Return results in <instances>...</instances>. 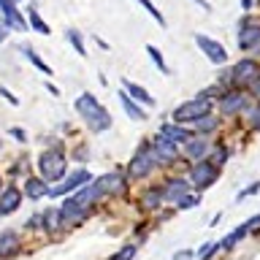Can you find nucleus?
Wrapping results in <instances>:
<instances>
[{
    "label": "nucleus",
    "instance_id": "obj_38",
    "mask_svg": "<svg viewBox=\"0 0 260 260\" xmlns=\"http://www.w3.org/2000/svg\"><path fill=\"white\" fill-rule=\"evenodd\" d=\"M0 95H3V98H6V101H8V103H14V106H16V103H19V101H16V95H11V92H8V89H6V87H0Z\"/></svg>",
    "mask_w": 260,
    "mask_h": 260
},
{
    "label": "nucleus",
    "instance_id": "obj_7",
    "mask_svg": "<svg viewBox=\"0 0 260 260\" xmlns=\"http://www.w3.org/2000/svg\"><path fill=\"white\" fill-rule=\"evenodd\" d=\"M195 44H198V49L209 57V62H214V65H225L228 62V52L222 49L219 41L203 36V32H195Z\"/></svg>",
    "mask_w": 260,
    "mask_h": 260
},
{
    "label": "nucleus",
    "instance_id": "obj_8",
    "mask_svg": "<svg viewBox=\"0 0 260 260\" xmlns=\"http://www.w3.org/2000/svg\"><path fill=\"white\" fill-rule=\"evenodd\" d=\"M260 44V19L255 16H244L239 24V46L241 49H252Z\"/></svg>",
    "mask_w": 260,
    "mask_h": 260
},
{
    "label": "nucleus",
    "instance_id": "obj_33",
    "mask_svg": "<svg viewBox=\"0 0 260 260\" xmlns=\"http://www.w3.org/2000/svg\"><path fill=\"white\" fill-rule=\"evenodd\" d=\"M257 190H260V182H252L249 187H244V190H241L239 195H236V201H247V198H249V195H255Z\"/></svg>",
    "mask_w": 260,
    "mask_h": 260
},
{
    "label": "nucleus",
    "instance_id": "obj_9",
    "mask_svg": "<svg viewBox=\"0 0 260 260\" xmlns=\"http://www.w3.org/2000/svg\"><path fill=\"white\" fill-rule=\"evenodd\" d=\"M92 184L98 187V190H101V195H122V192H125V187H127V179H125V174H117V171H111V174L98 176Z\"/></svg>",
    "mask_w": 260,
    "mask_h": 260
},
{
    "label": "nucleus",
    "instance_id": "obj_41",
    "mask_svg": "<svg viewBox=\"0 0 260 260\" xmlns=\"http://www.w3.org/2000/svg\"><path fill=\"white\" fill-rule=\"evenodd\" d=\"M249 87H252V92H255V95L260 98V79H255V81H252V84H249Z\"/></svg>",
    "mask_w": 260,
    "mask_h": 260
},
{
    "label": "nucleus",
    "instance_id": "obj_27",
    "mask_svg": "<svg viewBox=\"0 0 260 260\" xmlns=\"http://www.w3.org/2000/svg\"><path fill=\"white\" fill-rule=\"evenodd\" d=\"M146 54H149V60L154 62V68H157L160 73H168V65H166V57H162V52H160V49L157 46H146Z\"/></svg>",
    "mask_w": 260,
    "mask_h": 260
},
{
    "label": "nucleus",
    "instance_id": "obj_37",
    "mask_svg": "<svg viewBox=\"0 0 260 260\" xmlns=\"http://www.w3.org/2000/svg\"><path fill=\"white\" fill-rule=\"evenodd\" d=\"M8 30H11V27H8V24H6L3 19H0V44H6V38H8Z\"/></svg>",
    "mask_w": 260,
    "mask_h": 260
},
{
    "label": "nucleus",
    "instance_id": "obj_17",
    "mask_svg": "<svg viewBox=\"0 0 260 260\" xmlns=\"http://www.w3.org/2000/svg\"><path fill=\"white\" fill-rule=\"evenodd\" d=\"M160 136L168 138V141H174V144H187L190 141V130H184L179 122H166V125L160 127Z\"/></svg>",
    "mask_w": 260,
    "mask_h": 260
},
{
    "label": "nucleus",
    "instance_id": "obj_36",
    "mask_svg": "<svg viewBox=\"0 0 260 260\" xmlns=\"http://www.w3.org/2000/svg\"><path fill=\"white\" fill-rule=\"evenodd\" d=\"M244 225H247V231H249V233H252V231H260V214H257V217H252L249 222H244Z\"/></svg>",
    "mask_w": 260,
    "mask_h": 260
},
{
    "label": "nucleus",
    "instance_id": "obj_24",
    "mask_svg": "<svg viewBox=\"0 0 260 260\" xmlns=\"http://www.w3.org/2000/svg\"><path fill=\"white\" fill-rule=\"evenodd\" d=\"M65 38L71 41V46L76 49V54H79V57H87V46H84V38H81V32H79V30L68 27V30H65Z\"/></svg>",
    "mask_w": 260,
    "mask_h": 260
},
{
    "label": "nucleus",
    "instance_id": "obj_11",
    "mask_svg": "<svg viewBox=\"0 0 260 260\" xmlns=\"http://www.w3.org/2000/svg\"><path fill=\"white\" fill-rule=\"evenodd\" d=\"M0 14H3V22L11 30H27V22L16 8V0H0Z\"/></svg>",
    "mask_w": 260,
    "mask_h": 260
},
{
    "label": "nucleus",
    "instance_id": "obj_18",
    "mask_svg": "<svg viewBox=\"0 0 260 260\" xmlns=\"http://www.w3.org/2000/svg\"><path fill=\"white\" fill-rule=\"evenodd\" d=\"M24 195H27L30 201H38V198H49V184L44 182L41 176H30L27 182H24Z\"/></svg>",
    "mask_w": 260,
    "mask_h": 260
},
{
    "label": "nucleus",
    "instance_id": "obj_40",
    "mask_svg": "<svg viewBox=\"0 0 260 260\" xmlns=\"http://www.w3.org/2000/svg\"><path fill=\"white\" fill-rule=\"evenodd\" d=\"M190 257H192L190 249H182V252H176V255H174V260H190Z\"/></svg>",
    "mask_w": 260,
    "mask_h": 260
},
{
    "label": "nucleus",
    "instance_id": "obj_2",
    "mask_svg": "<svg viewBox=\"0 0 260 260\" xmlns=\"http://www.w3.org/2000/svg\"><path fill=\"white\" fill-rule=\"evenodd\" d=\"M38 171H41V179L49 184V182H57L60 184L65 174H68V157L60 152V149H46L38 154Z\"/></svg>",
    "mask_w": 260,
    "mask_h": 260
},
{
    "label": "nucleus",
    "instance_id": "obj_25",
    "mask_svg": "<svg viewBox=\"0 0 260 260\" xmlns=\"http://www.w3.org/2000/svg\"><path fill=\"white\" fill-rule=\"evenodd\" d=\"M247 233H249V231H247V225L236 228L233 233H228V236H225V241H219V249H233L236 244H239V241H241V239H244V236H247Z\"/></svg>",
    "mask_w": 260,
    "mask_h": 260
},
{
    "label": "nucleus",
    "instance_id": "obj_15",
    "mask_svg": "<svg viewBox=\"0 0 260 260\" xmlns=\"http://www.w3.org/2000/svg\"><path fill=\"white\" fill-rule=\"evenodd\" d=\"M19 203H22V192L16 190V187H6V190L0 192V217L14 214V211L19 209Z\"/></svg>",
    "mask_w": 260,
    "mask_h": 260
},
{
    "label": "nucleus",
    "instance_id": "obj_1",
    "mask_svg": "<svg viewBox=\"0 0 260 260\" xmlns=\"http://www.w3.org/2000/svg\"><path fill=\"white\" fill-rule=\"evenodd\" d=\"M73 106H76L79 117L87 122V127L92 130V133H103V130L111 127V114L98 103V98L92 92H81Z\"/></svg>",
    "mask_w": 260,
    "mask_h": 260
},
{
    "label": "nucleus",
    "instance_id": "obj_5",
    "mask_svg": "<svg viewBox=\"0 0 260 260\" xmlns=\"http://www.w3.org/2000/svg\"><path fill=\"white\" fill-rule=\"evenodd\" d=\"M89 182H92L89 171L79 168V171H73V174L65 176L57 187H52V190H49V198H62V195H68V192H73V190H79V187H84V184H89Z\"/></svg>",
    "mask_w": 260,
    "mask_h": 260
},
{
    "label": "nucleus",
    "instance_id": "obj_10",
    "mask_svg": "<svg viewBox=\"0 0 260 260\" xmlns=\"http://www.w3.org/2000/svg\"><path fill=\"white\" fill-rule=\"evenodd\" d=\"M257 76H260V65L255 60H241L239 65H233V73H231L236 87H249Z\"/></svg>",
    "mask_w": 260,
    "mask_h": 260
},
{
    "label": "nucleus",
    "instance_id": "obj_19",
    "mask_svg": "<svg viewBox=\"0 0 260 260\" xmlns=\"http://www.w3.org/2000/svg\"><path fill=\"white\" fill-rule=\"evenodd\" d=\"M60 214H62V225H65V222H81V219L87 217V209L79 206V203L73 201V198H68V201L62 203Z\"/></svg>",
    "mask_w": 260,
    "mask_h": 260
},
{
    "label": "nucleus",
    "instance_id": "obj_44",
    "mask_svg": "<svg viewBox=\"0 0 260 260\" xmlns=\"http://www.w3.org/2000/svg\"><path fill=\"white\" fill-rule=\"evenodd\" d=\"M0 149H3V141H0Z\"/></svg>",
    "mask_w": 260,
    "mask_h": 260
},
{
    "label": "nucleus",
    "instance_id": "obj_35",
    "mask_svg": "<svg viewBox=\"0 0 260 260\" xmlns=\"http://www.w3.org/2000/svg\"><path fill=\"white\" fill-rule=\"evenodd\" d=\"M249 125H252V130H260V103L255 106V111H252V117H249Z\"/></svg>",
    "mask_w": 260,
    "mask_h": 260
},
{
    "label": "nucleus",
    "instance_id": "obj_3",
    "mask_svg": "<svg viewBox=\"0 0 260 260\" xmlns=\"http://www.w3.org/2000/svg\"><path fill=\"white\" fill-rule=\"evenodd\" d=\"M219 176V166L211 160H198L195 162V168L190 171V184L195 187V190H206V187H211L217 182Z\"/></svg>",
    "mask_w": 260,
    "mask_h": 260
},
{
    "label": "nucleus",
    "instance_id": "obj_13",
    "mask_svg": "<svg viewBox=\"0 0 260 260\" xmlns=\"http://www.w3.org/2000/svg\"><path fill=\"white\" fill-rule=\"evenodd\" d=\"M154 160H160V162H174L179 157V144L174 141H168V138H162L157 133V138H154Z\"/></svg>",
    "mask_w": 260,
    "mask_h": 260
},
{
    "label": "nucleus",
    "instance_id": "obj_42",
    "mask_svg": "<svg viewBox=\"0 0 260 260\" xmlns=\"http://www.w3.org/2000/svg\"><path fill=\"white\" fill-rule=\"evenodd\" d=\"M192 3H195V6H201V8H203V11H211V6L206 3V0H192Z\"/></svg>",
    "mask_w": 260,
    "mask_h": 260
},
{
    "label": "nucleus",
    "instance_id": "obj_43",
    "mask_svg": "<svg viewBox=\"0 0 260 260\" xmlns=\"http://www.w3.org/2000/svg\"><path fill=\"white\" fill-rule=\"evenodd\" d=\"M252 3H255V0H241V6H244V8H252Z\"/></svg>",
    "mask_w": 260,
    "mask_h": 260
},
{
    "label": "nucleus",
    "instance_id": "obj_29",
    "mask_svg": "<svg viewBox=\"0 0 260 260\" xmlns=\"http://www.w3.org/2000/svg\"><path fill=\"white\" fill-rule=\"evenodd\" d=\"M24 57H27V60H30L32 65H36V68H38L41 73H46V76H52V68H49V65H46L44 60H41V57H38L36 52H32V49H24Z\"/></svg>",
    "mask_w": 260,
    "mask_h": 260
},
{
    "label": "nucleus",
    "instance_id": "obj_14",
    "mask_svg": "<svg viewBox=\"0 0 260 260\" xmlns=\"http://www.w3.org/2000/svg\"><path fill=\"white\" fill-rule=\"evenodd\" d=\"M219 109H222L225 114H236V111L247 109V95L239 92V89H231V92H225L222 98H219Z\"/></svg>",
    "mask_w": 260,
    "mask_h": 260
},
{
    "label": "nucleus",
    "instance_id": "obj_4",
    "mask_svg": "<svg viewBox=\"0 0 260 260\" xmlns=\"http://www.w3.org/2000/svg\"><path fill=\"white\" fill-rule=\"evenodd\" d=\"M206 114H211V106H209V101H201V98H195V101H187V103H182L179 109H174V122H192L195 119H201V117H206Z\"/></svg>",
    "mask_w": 260,
    "mask_h": 260
},
{
    "label": "nucleus",
    "instance_id": "obj_6",
    "mask_svg": "<svg viewBox=\"0 0 260 260\" xmlns=\"http://www.w3.org/2000/svg\"><path fill=\"white\" fill-rule=\"evenodd\" d=\"M152 168H154V154L146 149V144H141V149H138L127 162V174L133 179H141V176H149Z\"/></svg>",
    "mask_w": 260,
    "mask_h": 260
},
{
    "label": "nucleus",
    "instance_id": "obj_16",
    "mask_svg": "<svg viewBox=\"0 0 260 260\" xmlns=\"http://www.w3.org/2000/svg\"><path fill=\"white\" fill-rule=\"evenodd\" d=\"M187 192H190V182H184V179H171L166 184V190H162V201H171L176 206Z\"/></svg>",
    "mask_w": 260,
    "mask_h": 260
},
{
    "label": "nucleus",
    "instance_id": "obj_30",
    "mask_svg": "<svg viewBox=\"0 0 260 260\" xmlns=\"http://www.w3.org/2000/svg\"><path fill=\"white\" fill-rule=\"evenodd\" d=\"M138 3H141V6L146 8V11H149V14H152V19H154V22H157V24H160V27H166V16H162V14L157 11V6H154V3H152V0H138Z\"/></svg>",
    "mask_w": 260,
    "mask_h": 260
},
{
    "label": "nucleus",
    "instance_id": "obj_12",
    "mask_svg": "<svg viewBox=\"0 0 260 260\" xmlns=\"http://www.w3.org/2000/svg\"><path fill=\"white\" fill-rule=\"evenodd\" d=\"M22 252V239L16 231H3L0 233V260H11Z\"/></svg>",
    "mask_w": 260,
    "mask_h": 260
},
{
    "label": "nucleus",
    "instance_id": "obj_23",
    "mask_svg": "<svg viewBox=\"0 0 260 260\" xmlns=\"http://www.w3.org/2000/svg\"><path fill=\"white\" fill-rule=\"evenodd\" d=\"M160 203H162V190H146L144 192V198H141V206L146 209V211H154V209H160Z\"/></svg>",
    "mask_w": 260,
    "mask_h": 260
},
{
    "label": "nucleus",
    "instance_id": "obj_39",
    "mask_svg": "<svg viewBox=\"0 0 260 260\" xmlns=\"http://www.w3.org/2000/svg\"><path fill=\"white\" fill-rule=\"evenodd\" d=\"M11 136L16 138V141H24V138H27V136H24V130H22V127H11Z\"/></svg>",
    "mask_w": 260,
    "mask_h": 260
},
{
    "label": "nucleus",
    "instance_id": "obj_22",
    "mask_svg": "<svg viewBox=\"0 0 260 260\" xmlns=\"http://www.w3.org/2000/svg\"><path fill=\"white\" fill-rule=\"evenodd\" d=\"M206 152H209V144L203 141V138H195V141L190 138V141L184 144V154H187V157H190V160H195V162L206 157Z\"/></svg>",
    "mask_w": 260,
    "mask_h": 260
},
{
    "label": "nucleus",
    "instance_id": "obj_34",
    "mask_svg": "<svg viewBox=\"0 0 260 260\" xmlns=\"http://www.w3.org/2000/svg\"><path fill=\"white\" fill-rule=\"evenodd\" d=\"M217 249H219V244H206V247H201V252H198L195 257H198V260H209Z\"/></svg>",
    "mask_w": 260,
    "mask_h": 260
},
{
    "label": "nucleus",
    "instance_id": "obj_21",
    "mask_svg": "<svg viewBox=\"0 0 260 260\" xmlns=\"http://www.w3.org/2000/svg\"><path fill=\"white\" fill-rule=\"evenodd\" d=\"M119 101H122V109H125V114H127L130 119H136V122H144L146 119V111L141 109V103H136L127 92H119Z\"/></svg>",
    "mask_w": 260,
    "mask_h": 260
},
{
    "label": "nucleus",
    "instance_id": "obj_26",
    "mask_svg": "<svg viewBox=\"0 0 260 260\" xmlns=\"http://www.w3.org/2000/svg\"><path fill=\"white\" fill-rule=\"evenodd\" d=\"M192 127L198 130L201 136H206V133H211V130H217V119H214V114H206V117L195 119V122H192Z\"/></svg>",
    "mask_w": 260,
    "mask_h": 260
},
{
    "label": "nucleus",
    "instance_id": "obj_20",
    "mask_svg": "<svg viewBox=\"0 0 260 260\" xmlns=\"http://www.w3.org/2000/svg\"><path fill=\"white\" fill-rule=\"evenodd\" d=\"M122 87H125V92L133 98L136 103H144V106H154V98L152 92H146V89L141 84H136V81H127V79H122Z\"/></svg>",
    "mask_w": 260,
    "mask_h": 260
},
{
    "label": "nucleus",
    "instance_id": "obj_28",
    "mask_svg": "<svg viewBox=\"0 0 260 260\" xmlns=\"http://www.w3.org/2000/svg\"><path fill=\"white\" fill-rule=\"evenodd\" d=\"M27 16H30V27H32V30H38V32H44V36H49V24L41 19V14L36 11V8H30Z\"/></svg>",
    "mask_w": 260,
    "mask_h": 260
},
{
    "label": "nucleus",
    "instance_id": "obj_32",
    "mask_svg": "<svg viewBox=\"0 0 260 260\" xmlns=\"http://www.w3.org/2000/svg\"><path fill=\"white\" fill-rule=\"evenodd\" d=\"M133 255H136V247L133 244H125L117 255H111V260H133Z\"/></svg>",
    "mask_w": 260,
    "mask_h": 260
},
{
    "label": "nucleus",
    "instance_id": "obj_31",
    "mask_svg": "<svg viewBox=\"0 0 260 260\" xmlns=\"http://www.w3.org/2000/svg\"><path fill=\"white\" fill-rule=\"evenodd\" d=\"M201 203V195H195V192H187L182 201L176 203V209H192V206H198Z\"/></svg>",
    "mask_w": 260,
    "mask_h": 260
}]
</instances>
